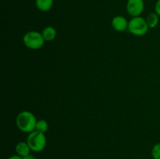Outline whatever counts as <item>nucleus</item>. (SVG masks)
<instances>
[{"label":"nucleus","mask_w":160,"mask_h":159,"mask_svg":"<svg viewBox=\"0 0 160 159\" xmlns=\"http://www.w3.org/2000/svg\"><path fill=\"white\" fill-rule=\"evenodd\" d=\"M16 153H17V155L20 156V157H23L25 156H28V154H30L31 152V148H30L29 145H28V142H19L18 143L16 146Z\"/></svg>","instance_id":"obj_7"},{"label":"nucleus","mask_w":160,"mask_h":159,"mask_svg":"<svg viewBox=\"0 0 160 159\" xmlns=\"http://www.w3.org/2000/svg\"><path fill=\"white\" fill-rule=\"evenodd\" d=\"M152 156L153 159H160V143H156L152 149Z\"/></svg>","instance_id":"obj_12"},{"label":"nucleus","mask_w":160,"mask_h":159,"mask_svg":"<svg viewBox=\"0 0 160 159\" xmlns=\"http://www.w3.org/2000/svg\"><path fill=\"white\" fill-rule=\"evenodd\" d=\"M27 142L31 151L34 152H41L46 147L47 140L45 133L34 130L30 132Z\"/></svg>","instance_id":"obj_2"},{"label":"nucleus","mask_w":160,"mask_h":159,"mask_svg":"<svg viewBox=\"0 0 160 159\" xmlns=\"http://www.w3.org/2000/svg\"><path fill=\"white\" fill-rule=\"evenodd\" d=\"M128 23L129 22L123 16H116L112 20V27L118 32H123L128 29Z\"/></svg>","instance_id":"obj_6"},{"label":"nucleus","mask_w":160,"mask_h":159,"mask_svg":"<svg viewBox=\"0 0 160 159\" xmlns=\"http://www.w3.org/2000/svg\"><path fill=\"white\" fill-rule=\"evenodd\" d=\"M145 9L144 0H128L127 2V10L128 14L133 17H140Z\"/></svg>","instance_id":"obj_5"},{"label":"nucleus","mask_w":160,"mask_h":159,"mask_svg":"<svg viewBox=\"0 0 160 159\" xmlns=\"http://www.w3.org/2000/svg\"><path fill=\"white\" fill-rule=\"evenodd\" d=\"M48 123L46 120L40 119L37 122L35 130L45 133V132L48 131Z\"/></svg>","instance_id":"obj_11"},{"label":"nucleus","mask_w":160,"mask_h":159,"mask_svg":"<svg viewBox=\"0 0 160 159\" xmlns=\"http://www.w3.org/2000/svg\"><path fill=\"white\" fill-rule=\"evenodd\" d=\"M54 0H35L36 7L42 12L50 10L53 6Z\"/></svg>","instance_id":"obj_8"},{"label":"nucleus","mask_w":160,"mask_h":159,"mask_svg":"<svg viewBox=\"0 0 160 159\" xmlns=\"http://www.w3.org/2000/svg\"><path fill=\"white\" fill-rule=\"evenodd\" d=\"M23 159H36V157H34V155H32V154H28V156H25V157H23Z\"/></svg>","instance_id":"obj_15"},{"label":"nucleus","mask_w":160,"mask_h":159,"mask_svg":"<svg viewBox=\"0 0 160 159\" xmlns=\"http://www.w3.org/2000/svg\"><path fill=\"white\" fill-rule=\"evenodd\" d=\"M148 27L146 20L142 17H133L128 23V31L135 36H144L148 32Z\"/></svg>","instance_id":"obj_4"},{"label":"nucleus","mask_w":160,"mask_h":159,"mask_svg":"<svg viewBox=\"0 0 160 159\" xmlns=\"http://www.w3.org/2000/svg\"><path fill=\"white\" fill-rule=\"evenodd\" d=\"M56 30L53 26H46L42 31V34L46 41H52L56 37Z\"/></svg>","instance_id":"obj_9"},{"label":"nucleus","mask_w":160,"mask_h":159,"mask_svg":"<svg viewBox=\"0 0 160 159\" xmlns=\"http://www.w3.org/2000/svg\"><path fill=\"white\" fill-rule=\"evenodd\" d=\"M37 122L34 114L29 111H23L17 115L16 124L20 131L30 133L35 130Z\"/></svg>","instance_id":"obj_1"},{"label":"nucleus","mask_w":160,"mask_h":159,"mask_svg":"<svg viewBox=\"0 0 160 159\" xmlns=\"http://www.w3.org/2000/svg\"><path fill=\"white\" fill-rule=\"evenodd\" d=\"M146 22L149 28H155L157 26L159 22V17L156 12H150L146 17Z\"/></svg>","instance_id":"obj_10"},{"label":"nucleus","mask_w":160,"mask_h":159,"mask_svg":"<svg viewBox=\"0 0 160 159\" xmlns=\"http://www.w3.org/2000/svg\"><path fill=\"white\" fill-rule=\"evenodd\" d=\"M7 159H23V157H20V156H19V155H17V154H16V155L10 156V157H8Z\"/></svg>","instance_id":"obj_14"},{"label":"nucleus","mask_w":160,"mask_h":159,"mask_svg":"<svg viewBox=\"0 0 160 159\" xmlns=\"http://www.w3.org/2000/svg\"><path fill=\"white\" fill-rule=\"evenodd\" d=\"M23 41L25 46L30 49L37 50L42 48L45 43V39L42 33L35 31H31L24 34L23 37Z\"/></svg>","instance_id":"obj_3"},{"label":"nucleus","mask_w":160,"mask_h":159,"mask_svg":"<svg viewBox=\"0 0 160 159\" xmlns=\"http://www.w3.org/2000/svg\"><path fill=\"white\" fill-rule=\"evenodd\" d=\"M155 12H156L160 17V0H157L156 5H155Z\"/></svg>","instance_id":"obj_13"}]
</instances>
